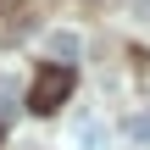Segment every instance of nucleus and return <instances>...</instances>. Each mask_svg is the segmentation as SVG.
Segmentation results:
<instances>
[{
	"label": "nucleus",
	"instance_id": "nucleus-6",
	"mask_svg": "<svg viewBox=\"0 0 150 150\" xmlns=\"http://www.w3.org/2000/svg\"><path fill=\"white\" fill-rule=\"evenodd\" d=\"M128 11H134L139 22H150V0H128Z\"/></svg>",
	"mask_w": 150,
	"mask_h": 150
},
{
	"label": "nucleus",
	"instance_id": "nucleus-4",
	"mask_svg": "<svg viewBox=\"0 0 150 150\" xmlns=\"http://www.w3.org/2000/svg\"><path fill=\"white\" fill-rule=\"evenodd\" d=\"M128 139H134V145H150V106H139V111L128 117Z\"/></svg>",
	"mask_w": 150,
	"mask_h": 150
},
{
	"label": "nucleus",
	"instance_id": "nucleus-2",
	"mask_svg": "<svg viewBox=\"0 0 150 150\" xmlns=\"http://www.w3.org/2000/svg\"><path fill=\"white\" fill-rule=\"evenodd\" d=\"M106 139H111V134H106L100 117H83V122L72 128V145H78V150H106Z\"/></svg>",
	"mask_w": 150,
	"mask_h": 150
},
{
	"label": "nucleus",
	"instance_id": "nucleus-7",
	"mask_svg": "<svg viewBox=\"0 0 150 150\" xmlns=\"http://www.w3.org/2000/svg\"><path fill=\"white\" fill-rule=\"evenodd\" d=\"M11 6H22V0H0V11H11Z\"/></svg>",
	"mask_w": 150,
	"mask_h": 150
},
{
	"label": "nucleus",
	"instance_id": "nucleus-3",
	"mask_svg": "<svg viewBox=\"0 0 150 150\" xmlns=\"http://www.w3.org/2000/svg\"><path fill=\"white\" fill-rule=\"evenodd\" d=\"M78 50H83V45H78V33H50V56H56L61 67H67V61H72Z\"/></svg>",
	"mask_w": 150,
	"mask_h": 150
},
{
	"label": "nucleus",
	"instance_id": "nucleus-1",
	"mask_svg": "<svg viewBox=\"0 0 150 150\" xmlns=\"http://www.w3.org/2000/svg\"><path fill=\"white\" fill-rule=\"evenodd\" d=\"M67 95H72V67H61V61L39 67V72H33V83H28V106H33L39 117L61 111V100H67Z\"/></svg>",
	"mask_w": 150,
	"mask_h": 150
},
{
	"label": "nucleus",
	"instance_id": "nucleus-5",
	"mask_svg": "<svg viewBox=\"0 0 150 150\" xmlns=\"http://www.w3.org/2000/svg\"><path fill=\"white\" fill-rule=\"evenodd\" d=\"M17 111H22V106H17V83H11V78H0V122H11Z\"/></svg>",
	"mask_w": 150,
	"mask_h": 150
}]
</instances>
